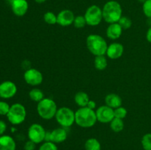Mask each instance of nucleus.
I'll return each instance as SVG.
<instances>
[{"instance_id":"nucleus-1","label":"nucleus","mask_w":151,"mask_h":150,"mask_svg":"<svg viewBox=\"0 0 151 150\" xmlns=\"http://www.w3.org/2000/svg\"><path fill=\"white\" fill-rule=\"evenodd\" d=\"M103 10V20L108 24L117 23L122 16V8L118 1L111 0L104 4Z\"/></svg>"},{"instance_id":"nucleus-2","label":"nucleus","mask_w":151,"mask_h":150,"mask_svg":"<svg viewBox=\"0 0 151 150\" xmlns=\"http://www.w3.org/2000/svg\"><path fill=\"white\" fill-rule=\"evenodd\" d=\"M86 47L90 53L96 56L106 55L108 44L105 38L97 34H90L86 38Z\"/></svg>"},{"instance_id":"nucleus-3","label":"nucleus","mask_w":151,"mask_h":150,"mask_svg":"<svg viewBox=\"0 0 151 150\" xmlns=\"http://www.w3.org/2000/svg\"><path fill=\"white\" fill-rule=\"evenodd\" d=\"M97 121V116L94 110L84 107H80L75 112V123L81 127H92L95 125Z\"/></svg>"},{"instance_id":"nucleus-4","label":"nucleus","mask_w":151,"mask_h":150,"mask_svg":"<svg viewBox=\"0 0 151 150\" xmlns=\"http://www.w3.org/2000/svg\"><path fill=\"white\" fill-rule=\"evenodd\" d=\"M58 109L55 101L50 98L43 99L37 104V113L44 120H50L55 118Z\"/></svg>"},{"instance_id":"nucleus-5","label":"nucleus","mask_w":151,"mask_h":150,"mask_svg":"<svg viewBox=\"0 0 151 150\" xmlns=\"http://www.w3.org/2000/svg\"><path fill=\"white\" fill-rule=\"evenodd\" d=\"M55 119L61 127L69 128L75 123V112L69 107H60L58 109Z\"/></svg>"},{"instance_id":"nucleus-6","label":"nucleus","mask_w":151,"mask_h":150,"mask_svg":"<svg viewBox=\"0 0 151 150\" xmlns=\"http://www.w3.org/2000/svg\"><path fill=\"white\" fill-rule=\"evenodd\" d=\"M26 108L21 103L12 104L7 115V120L13 125H19L22 124L26 119Z\"/></svg>"},{"instance_id":"nucleus-7","label":"nucleus","mask_w":151,"mask_h":150,"mask_svg":"<svg viewBox=\"0 0 151 150\" xmlns=\"http://www.w3.org/2000/svg\"><path fill=\"white\" fill-rule=\"evenodd\" d=\"M84 17L88 26H97L101 23L102 20L103 19V10L99 6L93 4L86 9Z\"/></svg>"},{"instance_id":"nucleus-8","label":"nucleus","mask_w":151,"mask_h":150,"mask_svg":"<svg viewBox=\"0 0 151 150\" xmlns=\"http://www.w3.org/2000/svg\"><path fill=\"white\" fill-rule=\"evenodd\" d=\"M47 131L44 126L39 124H32L28 128L27 135L29 140L33 141L35 144H38L44 142Z\"/></svg>"},{"instance_id":"nucleus-9","label":"nucleus","mask_w":151,"mask_h":150,"mask_svg":"<svg viewBox=\"0 0 151 150\" xmlns=\"http://www.w3.org/2000/svg\"><path fill=\"white\" fill-rule=\"evenodd\" d=\"M24 79L27 84L31 86H38L43 82V74L39 70L33 68H29L24 74Z\"/></svg>"},{"instance_id":"nucleus-10","label":"nucleus","mask_w":151,"mask_h":150,"mask_svg":"<svg viewBox=\"0 0 151 150\" xmlns=\"http://www.w3.org/2000/svg\"><path fill=\"white\" fill-rule=\"evenodd\" d=\"M95 112L97 121L102 124H110L114 119V110L106 104L99 107Z\"/></svg>"},{"instance_id":"nucleus-11","label":"nucleus","mask_w":151,"mask_h":150,"mask_svg":"<svg viewBox=\"0 0 151 150\" xmlns=\"http://www.w3.org/2000/svg\"><path fill=\"white\" fill-rule=\"evenodd\" d=\"M17 93V86L13 82L6 80L0 83V97L2 99H10Z\"/></svg>"},{"instance_id":"nucleus-12","label":"nucleus","mask_w":151,"mask_h":150,"mask_svg":"<svg viewBox=\"0 0 151 150\" xmlns=\"http://www.w3.org/2000/svg\"><path fill=\"white\" fill-rule=\"evenodd\" d=\"M75 16L70 10H62L57 15V24L62 26H68L73 24Z\"/></svg>"},{"instance_id":"nucleus-13","label":"nucleus","mask_w":151,"mask_h":150,"mask_svg":"<svg viewBox=\"0 0 151 150\" xmlns=\"http://www.w3.org/2000/svg\"><path fill=\"white\" fill-rule=\"evenodd\" d=\"M124 53V46L118 42L111 43L108 46L106 56L111 60H117L120 58Z\"/></svg>"},{"instance_id":"nucleus-14","label":"nucleus","mask_w":151,"mask_h":150,"mask_svg":"<svg viewBox=\"0 0 151 150\" xmlns=\"http://www.w3.org/2000/svg\"><path fill=\"white\" fill-rule=\"evenodd\" d=\"M10 4L13 13L19 17L24 16L29 9V4L27 0H13Z\"/></svg>"},{"instance_id":"nucleus-15","label":"nucleus","mask_w":151,"mask_h":150,"mask_svg":"<svg viewBox=\"0 0 151 150\" xmlns=\"http://www.w3.org/2000/svg\"><path fill=\"white\" fill-rule=\"evenodd\" d=\"M122 28L117 23L110 24L106 29V35L111 40H116L119 38L122 33Z\"/></svg>"},{"instance_id":"nucleus-16","label":"nucleus","mask_w":151,"mask_h":150,"mask_svg":"<svg viewBox=\"0 0 151 150\" xmlns=\"http://www.w3.org/2000/svg\"><path fill=\"white\" fill-rule=\"evenodd\" d=\"M68 134L66 129L63 127L55 128L51 131V141L55 144H60L67 138Z\"/></svg>"},{"instance_id":"nucleus-17","label":"nucleus","mask_w":151,"mask_h":150,"mask_svg":"<svg viewBox=\"0 0 151 150\" xmlns=\"http://www.w3.org/2000/svg\"><path fill=\"white\" fill-rule=\"evenodd\" d=\"M16 144L11 136L3 135L0 136V150H16Z\"/></svg>"},{"instance_id":"nucleus-18","label":"nucleus","mask_w":151,"mask_h":150,"mask_svg":"<svg viewBox=\"0 0 151 150\" xmlns=\"http://www.w3.org/2000/svg\"><path fill=\"white\" fill-rule=\"evenodd\" d=\"M105 102H106V105L114 110V109L122 106V99L118 94L111 93V94H109L106 96Z\"/></svg>"},{"instance_id":"nucleus-19","label":"nucleus","mask_w":151,"mask_h":150,"mask_svg":"<svg viewBox=\"0 0 151 150\" xmlns=\"http://www.w3.org/2000/svg\"><path fill=\"white\" fill-rule=\"evenodd\" d=\"M75 102L80 107H86L88 102L89 101V96L88 94L83 91H79L75 96Z\"/></svg>"},{"instance_id":"nucleus-20","label":"nucleus","mask_w":151,"mask_h":150,"mask_svg":"<svg viewBox=\"0 0 151 150\" xmlns=\"http://www.w3.org/2000/svg\"><path fill=\"white\" fill-rule=\"evenodd\" d=\"M94 67L98 71H103L106 69L108 66L107 58L105 55L96 56L94 60Z\"/></svg>"},{"instance_id":"nucleus-21","label":"nucleus","mask_w":151,"mask_h":150,"mask_svg":"<svg viewBox=\"0 0 151 150\" xmlns=\"http://www.w3.org/2000/svg\"><path fill=\"white\" fill-rule=\"evenodd\" d=\"M84 148L85 150H101V144L97 138H90L86 141Z\"/></svg>"},{"instance_id":"nucleus-22","label":"nucleus","mask_w":151,"mask_h":150,"mask_svg":"<svg viewBox=\"0 0 151 150\" xmlns=\"http://www.w3.org/2000/svg\"><path fill=\"white\" fill-rule=\"evenodd\" d=\"M29 97L32 101L35 102H39L43 99H44V94L39 88H32L29 92Z\"/></svg>"},{"instance_id":"nucleus-23","label":"nucleus","mask_w":151,"mask_h":150,"mask_svg":"<svg viewBox=\"0 0 151 150\" xmlns=\"http://www.w3.org/2000/svg\"><path fill=\"white\" fill-rule=\"evenodd\" d=\"M124 122L122 119L114 118L110 122V127L111 130L114 132H120L124 129Z\"/></svg>"},{"instance_id":"nucleus-24","label":"nucleus","mask_w":151,"mask_h":150,"mask_svg":"<svg viewBox=\"0 0 151 150\" xmlns=\"http://www.w3.org/2000/svg\"><path fill=\"white\" fill-rule=\"evenodd\" d=\"M44 21L47 24H57V15H55L51 11L47 12L44 15Z\"/></svg>"},{"instance_id":"nucleus-25","label":"nucleus","mask_w":151,"mask_h":150,"mask_svg":"<svg viewBox=\"0 0 151 150\" xmlns=\"http://www.w3.org/2000/svg\"><path fill=\"white\" fill-rule=\"evenodd\" d=\"M141 144L144 150H151V133H147L143 135Z\"/></svg>"},{"instance_id":"nucleus-26","label":"nucleus","mask_w":151,"mask_h":150,"mask_svg":"<svg viewBox=\"0 0 151 150\" xmlns=\"http://www.w3.org/2000/svg\"><path fill=\"white\" fill-rule=\"evenodd\" d=\"M86 24V21L84 16L78 15V16H75L73 22V25L75 26V27H76L77 29H81V28H83Z\"/></svg>"},{"instance_id":"nucleus-27","label":"nucleus","mask_w":151,"mask_h":150,"mask_svg":"<svg viewBox=\"0 0 151 150\" xmlns=\"http://www.w3.org/2000/svg\"><path fill=\"white\" fill-rule=\"evenodd\" d=\"M118 24L120 25V26L122 28L123 30H125V29H128L131 27V26H132V21L131 20V19L127 17V16H122L121 19L119 20V21H118Z\"/></svg>"},{"instance_id":"nucleus-28","label":"nucleus","mask_w":151,"mask_h":150,"mask_svg":"<svg viewBox=\"0 0 151 150\" xmlns=\"http://www.w3.org/2000/svg\"><path fill=\"white\" fill-rule=\"evenodd\" d=\"M114 118H117V119H120L123 120L128 114V110L126 108L124 107H119L117 108L114 109Z\"/></svg>"},{"instance_id":"nucleus-29","label":"nucleus","mask_w":151,"mask_h":150,"mask_svg":"<svg viewBox=\"0 0 151 150\" xmlns=\"http://www.w3.org/2000/svg\"><path fill=\"white\" fill-rule=\"evenodd\" d=\"M38 150H58L57 145L52 141H44L40 146Z\"/></svg>"},{"instance_id":"nucleus-30","label":"nucleus","mask_w":151,"mask_h":150,"mask_svg":"<svg viewBox=\"0 0 151 150\" xmlns=\"http://www.w3.org/2000/svg\"><path fill=\"white\" fill-rule=\"evenodd\" d=\"M142 10L147 18H151V0H147L142 4Z\"/></svg>"},{"instance_id":"nucleus-31","label":"nucleus","mask_w":151,"mask_h":150,"mask_svg":"<svg viewBox=\"0 0 151 150\" xmlns=\"http://www.w3.org/2000/svg\"><path fill=\"white\" fill-rule=\"evenodd\" d=\"M10 106L8 103L4 101H0V115L1 116H7L10 110Z\"/></svg>"},{"instance_id":"nucleus-32","label":"nucleus","mask_w":151,"mask_h":150,"mask_svg":"<svg viewBox=\"0 0 151 150\" xmlns=\"http://www.w3.org/2000/svg\"><path fill=\"white\" fill-rule=\"evenodd\" d=\"M35 145H36V144H35L33 141L29 140V141L25 143L24 146V150H35Z\"/></svg>"},{"instance_id":"nucleus-33","label":"nucleus","mask_w":151,"mask_h":150,"mask_svg":"<svg viewBox=\"0 0 151 150\" xmlns=\"http://www.w3.org/2000/svg\"><path fill=\"white\" fill-rule=\"evenodd\" d=\"M6 129H7V124H6V123L4 121L0 120V136L4 135Z\"/></svg>"},{"instance_id":"nucleus-34","label":"nucleus","mask_w":151,"mask_h":150,"mask_svg":"<svg viewBox=\"0 0 151 150\" xmlns=\"http://www.w3.org/2000/svg\"><path fill=\"white\" fill-rule=\"evenodd\" d=\"M96 106H97V104H96L95 101H93V100H89V101L88 102V104H87L86 107H88V108L91 109V110H94V109L96 108Z\"/></svg>"},{"instance_id":"nucleus-35","label":"nucleus","mask_w":151,"mask_h":150,"mask_svg":"<svg viewBox=\"0 0 151 150\" xmlns=\"http://www.w3.org/2000/svg\"><path fill=\"white\" fill-rule=\"evenodd\" d=\"M146 39L149 43H151V26L147 29V33H146Z\"/></svg>"},{"instance_id":"nucleus-36","label":"nucleus","mask_w":151,"mask_h":150,"mask_svg":"<svg viewBox=\"0 0 151 150\" xmlns=\"http://www.w3.org/2000/svg\"><path fill=\"white\" fill-rule=\"evenodd\" d=\"M44 141H51V132H50V131H47Z\"/></svg>"},{"instance_id":"nucleus-37","label":"nucleus","mask_w":151,"mask_h":150,"mask_svg":"<svg viewBox=\"0 0 151 150\" xmlns=\"http://www.w3.org/2000/svg\"><path fill=\"white\" fill-rule=\"evenodd\" d=\"M36 3H38V4H42V3L45 2L47 0H34Z\"/></svg>"},{"instance_id":"nucleus-38","label":"nucleus","mask_w":151,"mask_h":150,"mask_svg":"<svg viewBox=\"0 0 151 150\" xmlns=\"http://www.w3.org/2000/svg\"><path fill=\"white\" fill-rule=\"evenodd\" d=\"M147 24L151 26V18H147Z\"/></svg>"},{"instance_id":"nucleus-39","label":"nucleus","mask_w":151,"mask_h":150,"mask_svg":"<svg viewBox=\"0 0 151 150\" xmlns=\"http://www.w3.org/2000/svg\"><path fill=\"white\" fill-rule=\"evenodd\" d=\"M137 1H138L139 3H142V4H143V3L145 2V1H147V0H137Z\"/></svg>"},{"instance_id":"nucleus-40","label":"nucleus","mask_w":151,"mask_h":150,"mask_svg":"<svg viewBox=\"0 0 151 150\" xmlns=\"http://www.w3.org/2000/svg\"><path fill=\"white\" fill-rule=\"evenodd\" d=\"M6 1H9V2H10V3H11L12 1H13V0H6Z\"/></svg>"}]
</instances>
